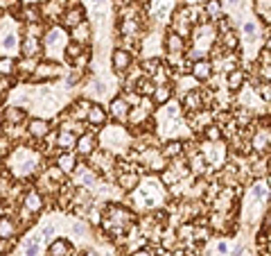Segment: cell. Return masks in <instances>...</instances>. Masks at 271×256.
I'll use <instances>...</instances> for the list:
<instances>
[{
	"label": "cell",
	"instance_id": "ab89813d",
	"mask_svg": "<svg viewBox=\"0 0 271 256\" xmlns=\"http://www.w3.org/2000/svg\"><path fill=\"white\" fill-rule=\"evenodd\" d=\"M84 256H97V251H93V249H88V251H86V254Z\"/></svg>",
	"mask_w": 271,
	"mask_h": 256
},
{
	"label": "cell",
	"instance_id": "3957f363",
	"mask_svg": "<svg viewBox=\"0 0 271 256\" xmlns=\"http://www.w3.org/2000/svg\"><path fill=\"white\" fill-rule=\"evenodd\" d=\"M106 109H104L102 105H90L88 111H86V120H88L93 127H102V125H106Z\"/></svg>",
	"mask_w": 271,
	"mask_h": 256
},
{
	"label": "cell",
	"instance_id": "52a82bcc",
	"mask_svg": "<svg viewBox=\"0 0 271 256\" xmlns=\"http://www.w3.org/2000/svg\"><path fill=\"white\" fill-rule=\"evenodd\" d=\"M77 152H79L81 156H90L95 152V136L88 132H84L81 136H77V143H75Z\"/></svg>",
	"mask_w": 271,
	"mask_h": 256
},
{
	"label": "cell",
	"instance_id": "f35d334b",
	"mask_svg": "<svg viewBox=\"0 0 271 256\" xmlns=\"http://www.w3.org/2000/svg\"><path fill=\"white\" fill-rule=\"evenodd\" d=\"M72 231H75V233H84V224H81V222H75V227H72Z\"/></svg>",
	"mask_w": 271,
	"mask_h": 256
},
{
	"label": "cell",
	"instance_id": "7c38bea8",
	"mask_svg": "<svg viewBox=\"0 0 271 256\" xmlns=\"http://www.w3.org/2000/svg\"><path fill=\"white\" fill-rule=\"evenodd\" d=\"M27 118V111L23 107H9L5 109V123L7 125H21Z\"/></svg>",
	"mask_w": 271,
	"mask_h": 256
},
{
	"label": "cell",
	"instance_id": "f546056e",
	"mask_svg": "<svg viewBox=\"0 0 271 256\" xmlns=\"http://www.w3.org/2000/svg\"><path fill=\"white\" fill-rule=\"evenodd\" d=\"M52 236H54V227H52V224H45V227L39 231L41 242H43V240H48V238H52Z\"/></svg>",
	"mask_w": 271,
	"mask_h": 256
},
{
	"label": "cell",
	"instance_id": "ffe728a7",
	"mask_svg": "<svg viewBox=\"0 0 271 256\" xmlns=\"http://www.w3.org/2000/svg\"><path fill=\"white\" fill-rule=\"evenodd\" d=\"M253 147H255V152H266L269 150V129H264V134H255V138H253Z\"/></svg>",
	"mask_w": 271,
	"mask_h": 256
},
{
	"label": "cell",
	"instance_id": "d4e9b609",
	"mask_svg": "<svg viewBox=\"0 0 271 256\" xmlns=\"http://www.w3.org/2000/svg\"><path fill=\"white\" fill-rule=\"evenodd\" d=\"M21 48L27 57H36V52H39V41H36V37H27L25 41L21 43Z\"/></svg>",
	"mask_w": 271,
	"mask_h": 256
},
{
	"label": "cell",
	"instance_id": "4316f807",
	"mask_svg": "<svg viewBox=\"0 0 271 256\" xmlns=\"http://www.w3.org/2000/svg\"><path fill=\"white\" fill-rule=\"evenodd\" d=\"M136 30H138V23H136V19H124V23L120 25V32L124 34V37H129V34H133Z\"/></svg>",
	"mask_w": 271,
	"mask_h": 256
},
{
	"label": "cell",
	"instance_id": "8fae6325",
	"mask_svg": "<svg viewBox=\"0 0 271 256\" xmlns=\"http://www.w3.org/2000/svg\"><path fill=\"white\" fill-rule=\"evenodd\" d=\"M25 211H30V213H39L41 209H43V197H41L39 191H30L25 195Z\"/></svg>",
	"mask_w": 271,
	"mask_h": 256
},
{
	"label": "cell",
	"instance_id": "d6986e66",
	"mask_svg": "<svg viewBox=\"0 0 271 256\" xmlns=\"http://www.w3.org/2000/svg\"><path fill=\"white\" fill-rule=\"evenodd\" d=\"M14 73H16V59L14 57H0V75L9 77Z\"/></svg>",
	"mask_w": 271,
	"mask_h": 256
},
{
	"label": "cell",
	"instance_id": "1f68e13d",
	"mask_svg": "<svg viewBox=\"0 0 271 256\" xmlns=\"http://www.w3.org/2000/svg\"><path fill=\"white\" fill-rule=\"evenodd\" d=\"M224 46H228L230 50H233V48H237V39H235V34L230 32V30H228V34L224 37Z\"/></svg>",
	"mask_w": 271,
	"mask_h": 256
},
{
	"label": "cell",
	"instance_id": "836d02e7",
	"mask_svg": "<svg viewBox=\"0 0 271 256\" xmlns=\"http://www.w3.org/2000/svg\"><path fill=\"white\" fill-rule=\"evenodd\" d=\"M93 91L97 93V96H102V93L106 91V84H104V82H95V84H93Z\"/></svg>",
	"mask_w": 271,
	"mask_h": 256
},
{
	"label": "cell",
	"instance_id": "484cf974",
	"mask_svg": "<svg viewBox=\"0 0 271 256\" xmlns=\"http://www.w3.org/2000/svg\"><path fill=\"white\" fill-rule=\"evenodd\" d=\"M88 34H90V28L86 23H81V25H77L75 28V32H72V39H75L77 43H81L84 46V41L88 39Z\"/></svg>",
	"mask_w": 271,
	"mask_h": 256
},
{
	"label": "cell",
	"instance_id": "d6a6232c",
	"mask_svg": "<svg viewBox=\"0 0 271 256\" xmlns=\"http://www.w3.org/2000/svg\"><path fill=\"white\" fill-rule=\"evenodd\" d=\"M217 251H219V254H226V256H228V254H230V247H228V242H224V240H221V242H217Z\"/></svg>",
	"mask_w": 271,
	"mask_h": 256
},
{
	"label": "cell",
	"instance_id": "7a4b0ae2",
	"mask_svg": "<svg viewBox=\"0 0 271 256\" xmlns=\"http://www.w3.org/2000/svg\"><path fill=\"white\" fill-rule=\"evenodd\" d=\"M165 50L170 52L172 57L183 55V52H185V39L181 37L179 32H167V37H165Z\"/></svg>",
	"mask_w": 271,
	"mask_h": 256
},
{
	"label": "cell",
	"instance_id": "8d00e7d4",
	"mask_svg": "<svg viewBox=\"0 0 271 256\" xmlns=\"http://www.w3.org/2000/svg\"><path fill=\"white\" fill-rule=\"evenodd\" d=\"M208 12H210V14H219V5H217V0H210V5H208Z\"/></svg>",
	"mask_w": 271,
	"mask_h": 256
},
{
	"label": "cell",
	"instance_id": "2e32d148",
	"mask_svg": "<svg viewBox=\"0 0 271 256\" xmlns=\"http://www.w3.org/2000/svg\"><path fill=\"white\" fill-rule=\"evenodd\" d=\"M57 143H59V147H61L63 152H70V147H75V143H77V136L70 132V129H61Z\"/></svg>",
	"mask_w": 271,
	"mask_h": 256
},
{
	"label": "cell",
	"instance_id": "44dd1931",
	"mask_svg": "<svg viewBox=\"0 0 271 256\" xmlns=\"http://www.w3.org/2000/svg\"><path fill=\"white\" fill-rule=\"evenodd\" d=\"M39 254H41V238L39 236L27 238V242H25V256H39Z\"/></svg>",
	"mask_w": 271,
	"mask_h": 256
},
{
	"label": "cell",
	"instance_id": "4dcf8cb0",
	"mask_svg": "<svg viewBox=\"0 0 271 256\" xmlns=\"http://www.w3.org/2000/svg\"><path fill=\"white\" fill-rule=\"evenodd\" d=\"M16 46L18 43H16V37H14V34H7V37L3 39V48H7V50H14Z\"/></svg>",
	"mask_w": 271,
	"mask_h": 256
},
{
	"label": "cell",
	"instance_id": "d590c367",
	"mask_svg": "<svg viewBox=\"0 0 271 256\" xmlns=\"http://www.w3.org/2000/svg\"><path fill=\"white\" fill-rule=\"evenodd\" d=\"M244 34H246V37H253V34H255V25L246 23V25H244Z\"/></svg>",
	"mask_w": 271,
	"mask_h": 256
},
{
	"label": "cell",
	"instance_id": "5bb4252c",
	"mask_svg": "<svg viewBox=\"0 0 271 256\" xmlns=\"http://www.w3.org/2000/svg\"><path fill=\"white\" fill-rule=\"evenodd\" d=\"M14 233H16L14 218H9V215H0V238H3V240H9V238H14Z\"/></svg>",
	"mask_w": 271,
	"mask_h": 256
},
{
	"label": "cell",
	"instance_id": "30bf717a",
	"mask_svg": "<svg viewBox=\"0 0 271 256\" xmlns=\"http://www.w3.org/2000/svg\"><path fill=\"white\" fill-rule=\"evenodd\" d=\"M27 132H30V136H34V138H45L50 134V123L43 118H32Z\"/></svg>",
	"mask_w": 271,
	"mask_h": 256
},
{
	"label": "cell",
	"instance_id": "277c9868",
	"mask_svg": "<svg viewBox=\"0 0 271 256\" xmlns=\"http://www.w3.org/2000/svg\"><path fill=\"white\" fill-rule=\"evenodd\" d=\"M48 256H75V249L66 238H54L48 247Z\"/></svg>",
	"mask_w": 271,
	"mask_h": 256
},
{
	"label": "cell",
	"instance_id": "ac0fdd59",
	"mask_svg": "<svg viewBox=\"0 0 271 256\" xmlns=\"http://www.w3.org/2000/svg\"><path fill=\"white\" fill-rule=\"evenodd\" d=\"M117 184H120L124 191H133V188L138 186V175L136 173H122L120 177H117Z\"/></svg>",
	"mask_w": 271,
	"mask_h": 256
},
{
	"label": "cell",
	"instance_id": "83f0119b",
	"mask_svg": "<svg viewBox=\"0 0 271 256\" xmlns=\"http://www.w3.org/2000/svg\"><path fill=\"white\" fill-rule=\"evenodd\" d=\"M266 193H269V191H266V182H257L255 186H253V197H255L257 202L266 200Z\"/></svg>",
	"mask_w": 271,
	"mask_h": 256
},
{
	"label": "cell",
	"instance_id": "7402d4cb",
	"mask_svg": "<svg viewBox=\"0 0 271 256\" xmlns=\"http://www.w3.org/2000/svg\"><path fill=\"white\" fill-rule=\"evenodd\" d=\"M81 50H84V46H81V43H77V41H72V43H68V46L63 48V55H66L68 59L77 61L81 57Z\"/></svg>",
	"mask_w": 271,
	"mask_h": 256
},
{
	"label": "cell",
	"instance_id": "f1b7e54d",
	"mask_svg": "<svg viewBox=\"0 0 271 256\" xmlns=\"http://www.w3.org/2000/svg\"><path fill=\"white\" fill-rule=\"evenodd\" d=\"M206 138L212 143L221 141V127H217V125H210V127H206Z\"/></svg>",
	"mask_w": 271,
	"mask_h": 256
},
{
	"label": "cell",
	"instance_id": "8992f818",
	"mask_svg": "<svg viewBox=\"0 0 271 256\" xmlns=\"http://www.w3.org/2000/svg\"><path fill=\"white\" fill-rule=\"evenodd\" d=\"M84 16H86L84 7H72V10H68L66 14H63V25H66L68 30H75L77 25L84 23Z\"/></svg>",
	"mask_w": 271,
	"mask_h": 256
},
{
	"label": "cell",
	"instance_id": "b9f144b4",
	"mask_svg": "<svg viewBox=\"0 0 271 256\" xmlns=\"http://www.w3.org/2000/svg\"><path fill=\"white\" fill-rule=\"evenodd\" d=\"M0 159H3V156H0Z\"/></svg>",
	"mask_w": 271,
	"mask_h": 256
},
{
	"label": "cell",
	"instance_id": "60d3db41",
	"mask_svg": "<svg viewBox=\"0 0 271 256\" xmlns=\"http://www.w3.org/2000/svg\"><path fill=\"white\" fill-rule=\"evenodd\" d=\"M237 3H239V0H230V5H237Z\"/></svg>",
	"mask_w": 271,
	"mask_h": 256
},
{
	"label": "cell",
	"instance_id": "e575fe53",
	"mask_svg": "<svg viewBox=\"0 0 271 256\" xmlns=\"http://www.w3.org/2000/svg\"><path fill=\"white\" fill-rule=\"evenodd\" d=\"M131 256H156V254H154L152 249H145V247H143V249H136Z\"/></svg>",
	"mask_w": 271,
	"mask_h": 256
},
{
	"label": "cell",
	"instance_id": "74e56055",
	"mask_svg": "<svg viewBox=\"0 0 271 256\" xmlns=\"http://www.w3.org/2000/svg\"><path fill=\"white\" fill-rule=\"evenodd\" d=\"M77 79H79V73H70V77H68V84H77Z\"/></svg>",
	"mask_w": 271,
	"mask_h": 256
},
{
	"label": "cell",
	"instance_id": "ba28073f",
	"mask_svg": "<svg viewBox=\"0 0 271 256\" xmlns=\"http://www.w3.org/2000/svg\"><path fill=\"white\" fill-rule=\"evenodd\" d=\"M183 107H185V111H190V114L201 111V107H203V91H188V96L183 98Z\"/></svg>",
	"mask_w": 271,
	"mask_h": 256
},
{
	"label": "cell",
	"instance_id": "cb8c5ba5",
	"mask_svg": "<svg viewBox=\"0 0 271 256\" xmlns=\"http://www.w3.org/2000/svg\"><path fill=\"white\" fill-rule=\"evenodd\" d=\"M181 152H183V143H181V141H170L165 145V150H163V156H167V159H174V156H179Z\"/></svg>",
	"mask_w": 271,
	"mask_h": 256
},
{
	"label": "cell",
	"instance_id": "6da1fadb",
	"mask_svg": "<svg viewBox=\"0 0 271 256\" xmlns=\"http://www.w3.org/2000/svg\"><path fill=\"white\" fill-rule=\"evenodd\" d=\"M131 61H133V57H131L129 50H122V48H115V50H113L111 66H113L115 73H124V70H129Z\"/></svg>",
	"mask_w": 271,
	"mask_h": 256
},
{
	"label": "cell",
	"instance_id": "603a6c76",
	"mask_svg": "<svg viewBox=\"0 0 271 256\" xmlns=\"http://www.w3.org/2000/svg\"><path fill=\"white\" fill-rule=\"evenodd\" d=\"M136 93H140V96H152L154 93V79L149 77H143L136 82Z\"/></svg>",
	"mask_w": 271,
	"mask_h": 256
},
{
	"label": "cell",
	"instance_id": "4fadbf2b",
	"mask_svg": "<svg viewBox=\"0 0 271 256\" xmlns=\"http://www.w3.org/2000/svg\"><path fill=\"white\" fill-rule=\"evenodd\" d=\"M152 98H154V105H165V102H170V98H172V87L170 84H158V87H154V93H152Z\"/></svg>",
	"mask_w": 271,
	"mask_h": 256
},
{
	"label": "cell",
	"instance_id": "9c48e42d",
	"mask_svg": "<svg viewBox=\"0 0 271 256\" xmlns=\"http://www.w3.org/2000/svg\"><path fill=\"white\" fill-rule=\"evenodd\" d=\"M244 82H246V73L239 68H233L226 75V89H228V91H239V89L244 87Z\"/></svg>",
	"mask_w": 271,
	"mask_h": 256
},
{
	"label": "cell",
	"instance_id": "5b68a950",
	"mask_svg": "<svg viewBox=\"0 0 271 256\" xmlns=\"http://www.w3.org/2000/svg\"><path fill=\"white\" fill-rule=\"evenodd\" d=\"M192 77L199 79V82H206V79L212 77V64L208 59H197L192 64Z\"/></svg>",
	"mask_w": 271,
	"mask_h": 256
},
{
	"label": "cell",
	"instance_id": "e0dca14e",
	"mask_svg": "<svg viewBox=\"0 0 271 256\" xmlns=\"http://www.w3.org/2000/svg\"><path fill=\"white\" fill-rule=\"evenodd\" d=\"M75 163H77V159L70 154V152H63V154H59V159H57V168L61 170L63 175L72 173V170H75Z\"/></svg>",
	"mask_w": 271,
	"mask_h": 256
},
{
	"label": "cell",
	"instance_id": "9a60e30c",
	"mask_svg": "<svg viewBox=\"0 0 271 256\" xmlns=\"http://www.w3.org/2000/svg\"><path fill=\"white\" fill-rule=\"evenodd\" d=\"M129 111H131V107L126 105L122 98H115V100L111 102V114L115 116L117 120H126V116H129Z\"/></svg>",
	"mask_w": 271,
	"mask_h": 256
}]
</instances>
